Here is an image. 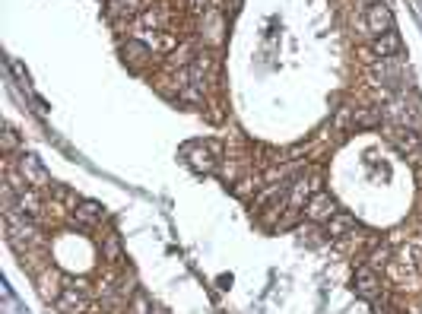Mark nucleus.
<instances>
[{"label":"nucleus","instance_id":"a211bd4d","mask_svg":"<svg viewBox=\"0 0 422 314\" xmlns=\"http://www.w3.org/2000/svg\"><path fill=\"white\" fill-rule=\"evenodd\" d=\"M130 314H153V305L147 302V296H134V302H130Z\"/></svg>","mask_w":422,"mask_h":314},{"label":"nucleus","instance_id":"f8f14e48","mask_svg":"<svg viewBox=\"0 0 422 314\" xmlns=\"http://www.w3.org/2000/svg\"><path fill=\"white\" fill-rule=\"evenodd\" d=\"M390 143H394L400 153H416V146H419V137H416L410 127H400V131L390 133Z\"/></svg>","mask_w":422,"mask_h":314},{"label":"nucleus","instance_id":"0eeeda50","mask_svg":"<svg viewBox=\"0 0 422 314\" xmlns=\"http://www.w3.org/2000/svg\"><path fill=\"white\" fill-rule=\"evenodd\" d=\"M102 216H105V209H102V203H95V200H79L77 207H73V219H77L79 226H86V228L99 226Z\"/></svg>","mask_w":422,"mask_h":314},{"label":"nucleus","instance_id":"f3484780","mask_svg":"<svg viewBox=\"0 0 422 314\" xmlns=\"http://www.w3.org/2000/svg\"><path fill=\"white\" fill-rule=\"evenodd\" d=\"M143 23H147V26H153V29H162L165 23H169V10H165V7L147 10V13H143Z\"/></svg>","mask_w":422,"mask_h":314},{"label":"nucleus","instance_id":"20e7f679","mask_svg":"<svg viewBox=\"0 0 422 314\" xmlns=\"http://www.w3.org/2000/svg\"><path fill=\"white\" fill-rule=\"evenodd\" d=\"M336 213H340V209H336L330 194H314L308 200V207H305V216H308L311 222H330Z\"/></svg>","mask_w":422,"mask_h":314},{"label":"nucleus","instance_id":"9b49d317","mask_svg":"<svg viewBox=\"0 0 422 314\" xmlns=\"http://www.w3.org/2000/svg\"><path fill=\"white\" fill-rule=\"evenodd\" d=\"M140 7H143V0H108V7H105V16L108 19H130L137 16Z\"/></svg>","mask_w":422,"mask_h":314},{"label":"nucleus","instance_id":"1a4fd4ad","mask_svg":"<svg viewBox=\"0 0 422 314\" xmlns=\"http://www.w3.org/2000/svg\"><path fill=\"white\" fill-rule=\"evenodd\" d=\"M314 191H318V181L311 184L305 174H299V178L289 184V209H299L301 203H305V197L311 200V197H314Z\"/></svg>","mask_w":422,"mask_h":314},{"label":"nucleus","instance_id":"9d476101","mask_svg":"<svg viewBox=\"0 0 422 314\" xmlns=\"http://www.w3.org/2000/svg\"><path fill=\"white\" fill-rule=\"evenodd\" d=\"M58 311L60 314H83V311H86V298L79 296L73 286H67L64 292H60V298H58Z\"/></svg>","mask_w":422,"mask_h":314},{"label":"nucleus","instance_id":"4468645a","mask_svg":"<svg viewBox=\"0 0 422 314\" xmlns=\"http://www.w3.org/2000/svg\"><path fill=\"white\" fill-rule=\"evenodd\" d=\"M349 228H356V216H346V213H336L334 219L327 222V235H346Z\"/></svg>","mask_w":422,"mask_h":314},{"label":"nucleus","instance_id":"6ab92c4d","mask_svg":"<svg viewBox=\"0 0 422 314\" xmlns=\"http://www.w3.org/2000/svg\"><path fill=\"white\" fill-rule=\"evenodd\" d=\"M13 146H16V133L7 127V133H3V149H7V153H13Z\"/></svg>","mask_w":422,"mask_h":314},{"label":"nucleus","instance_id":"f257e3e1","mask_svg":"<svg viewBox=\"0 0 422 314\" xmlns=\"http://www.w3.org/2000/svg\"><path fill=\"white\" fill-rule=\"evenodd\" d=\"M223 153V146L219 143H213V140H194V143H184L181 146V162L188 168H194V172H200V174H207V172H213V166H216V159L213 156H219Z\"/></svg>","mask_w":422,"mask_h":314},{"label":"nucleus","instance_id":"2eb2a0df","mask_svg":"<svg viewBox=\"0 0 422 314\" xmlns=\"http://www.w3.org/2000/svg\"><path fill=\"white\" fill-rule=\"evenodd\" d=\"M16 207H19V213H23V219H26V216H38V207H42V203H38V197H35L32 191H23L16 197Z\"/></svg>","mask_w":422,"mask_h":314},{"label":"nucleus","instance_id":"f03ea898","mask_svg":"<svg viewBox=\"0 0 422 314\" xmlns=\"http://www.w3.org/2000/svg\"><path fill=\"white\" fill-rule=\"evenodd\" d=\"M19 174H23V181L32 184V187H51V174H48V168L42 166V159H35V156H23L19 159Z\"/></svg>","mask_w":422,"mask_h":314},{"label":"nucleus","instance_id":"aec40b11","mask_svg":"<svg viewBox=\"0 0 422 314\" xmlns=\"http://www.w3.org/2000/svg\"><path fill=\"white\" fill-rule=\"evenodd\" d=\"M153 314H165V311H156V308H153Z\"/></svg>","mask_w":422,"mask_h":314},{"label":"nucleus","instance_id":"dca6fc26","mask_svg":"<svg viewBox=\"0 0 422 314\" xmlns=\"http://www.w3.org/2000/svg\"><path fill=\"white\" fill-rule=\"evenodd\" d=\"M102 257L108 263H118L121 257H124V251H121V238L118 235H105V241H102Z\"/></svg>","mask_w":422,"mask_h":314},{"label":"nucleus","instance_id":"39448f33","mask_svg":"<svg viewBox=\"0 0 422 314\" xmlns=\"http://www.w3.org/2000/svg\"><path fill=\"white\" fill-rule=\"evenodd\" d=\"M353 289H356V296H362L365 302H378L381 298V283H378V276H375V270H369V267L356 270Z\"/></svg>","mask_w":422,"mask_h":314},{"label":"nucleus","instance_id":"ddd939ff","mask_svg":"<svg viewBox=\"0 0 422 314\" xmlns=\"http://www.w3.org/2000/svg\"><path fill=\"white\" fill-rule=\"evenodd\" d=\"M353 127H381V112H375V108H353Z\"/></svg>","mask_w":422,"mask_h":314},{"label":"nucleus","instance_id":"6e6552de","mask_svg":"<svg viewBox=\"0 0 422 314\" xmlns=\"http://www.w3.org/2000/svg\"><path fill=\"white\" fill-rule=\"evenodd\" d=\"M121 54H124V64L127 67H134V70H140L143 64L153 57V51H149V44L147 42H137V38H130L124 48H121Z\"/></svg>","mask_w":422,"mask_h":314},{"label":"nucleus","instance_id":"7ed1b4c3","mask_svg":"<svg viewBox=\"0 0 422 314\" xmlns=\"http://www.w3.org/2000/svg\"><path fill=\"white\" fill-rule=\"evenodd\" d=\"M365 29H369V35H388L394 32V16H390V10L384 7V3H371L369 13H365Z\"/></svg>","mask_w":422,"mask_h":314},{"label":"nucleus","instance_id":"423d86ee","mask_svg":"<svg viewBox=\"0 0 422 314\" xmlns=\"http://www.w3.org/2000/svg\"><path fill=\"white\" fill-rule=\"evenodd\" d=\"M369 54H371V61H390V57H397V54H400V35L397 32L378 35V38L371 42Z\"/></svg>","mask_w":422,"mask_h":314}]
</instances>
